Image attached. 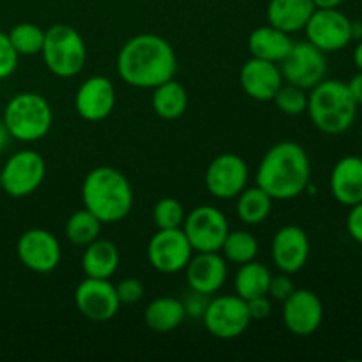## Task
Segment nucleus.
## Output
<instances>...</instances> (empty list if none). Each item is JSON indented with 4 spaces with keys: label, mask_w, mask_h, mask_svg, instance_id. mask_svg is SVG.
<instances>
[{
    "label": "nucleus",
    "mask_w": 362,
    "mask_h": 362,
    "mask_svg": "<svg viewBox=\"0 0 362 362\" xmlns=\"http://www.w3.org/2000/svg\"><path fill=\"white\" fill-rule=\"evenodd\" d=\"M324 320V304L320 297L306 288L293 290L283 300V322L292 334L306 338L315 334Z\"/></svg>",
    "instance_id": "16"
},
{
    "label": "nucleus",
    "mask_w": 362,
    "mask_h": 362,
    "mask_svg": "<svg viewBox=\"0 0 362 362\" xmlns=\"http://www.w3.org/2000/svg\"><path fill=\"white\" fill-rule=\"evenodd\" d=\"M202 320H204L209 334L218 339L239 338L251 324L246 300L237 293L235 296H219L209 300Z\"/></svg>",
    "instance_id": "9"
},
{
    "label": "nucleus",
    "mask_w": 362,
    "mask_h": 362,
    "mask_svg": "<svg viewBox=\"0 0 362 362\" xmlns=\"http://www.w3.org/2000/svg\"><path fill=\"white\" fill-rule=\"evenodd\" d=\"M271 271L264 264L257 260H251L247 264L239 265V271L235 274V293L243 297L244 300L253 299V297L267 296L269 285H271Z\"/></svg>",
    "instance_id": "27"
},
{
    "label": "nucleus",
    "mask_w": 362,
    "mask_h": 362,
    "mask_svg": "<svg viewBox=\"0 0 362 362\" xmlns=\"http://www.w3.org/2000/svg\"><path fill=\"white\" fill-rule=\"evenodd\" d=\"M120 264L119 247L106 239H95L85 246L81 255V269L87 278L110 279L117 272Z\"/></svg>",
    "instance_id": "24"
},
{
    "label": "nucleus",
    "mask_w": 362,
    "mask_h": 362,
    "mask_svg": "<svg viewBox=\"0 0 362 362\" xmlns=\"http://www.w3.org/2000/svg\"><path fill=\"white\" fill-rule=\"evenodd\" d=\"M304 30L311 45L324 53H332L350 45L354 39V21L338 7L315 9Z\"/></svg>",
    "instance_id": "10"
},
{
    "label": "nucleus",
    "mask_w": 362,
    "mask_h": 362,
    "mask_svg": "<svg viewBox=\"0 0 362 362\" xmlns=\"http://www.w3.org/2000/svg\"><path fill=\"white\" fill-rule=\"evenodd\" d=\"M46 177V163L39 152L18 151L11 156L0 172L2 189L13 198L34 193Z\"/></svg>",
    "instance_id": "8"
},
{
    "label": "nucleus",
    "mask_w": 362,
    "mask_h": 362,
    "mask_svg": "<svg viewBox=\"0 0 362 362\" xmlns=\"http://www.w3.org/2000/svg\"><path fill=\"white\" fill-rule=\"evenodd\" d=\"M346 87H349L354 101H356L357 105H362V71H359L356 76H352V80L346 83Z\"/></svg>",
    "instance_id": "40"
},
{
    "label": "nucleus",
    "mask_w": 362,
    "mask_h": 362,
    "mask_svg": "<svg viewBox=\"0 0 362 362\" xmlns=\"http://www.w3.org/2000/svg\"><path fill=\"white\" fill-rule=\"evenodd\" d=\"M354 62H356L357 69L362 71V37H361L359 45L356 46V52H354Z\"/></svg>",
    "instance_id": "43"
},
{
    "label": "nucleus",
    "mask_w": 362,
    "mask_h": 362,
    "mask_svg": "<svg viewBox=\"0 0 362 362\" xmlns=\"http://www.w3.org/2000/svg\"><path fill=\"white\" fill-rule=\"evenodd\" d=\"M186 318L182 300L177 297H158L145 308L144 320L151 331L166 334L179 327Z\"/></svg>",
    "instance_id": "25"
},
{
    "label": "nucleus",
    "mask_w": 362,
    "mask_h": 362,
    "mask_svg": "<svg viewBox=\"0 0 362 362\" xmlns=\"http://www.w3.org/2000/svg\"><path fill=\"white\" fill-rule=\"evenodd\" d=\"M311 165L308 152L297 141H279L262 158L257 186L272 200H293L310 187Z\"/></svg>",
    "instance_id": "2"
},
{
    "label": "nucleus",
    "mask_w": 362,
    "mask_h": 362,
    "mask_svg": "<svg viewBox=\"0 0 362 362\" xmlns=\"http://www.w3.org/2000/svg\"><path fill=\"white\" fill-rule=\"evenodd\" d=\"M272 262L285 274H296L310 258V239L308 233L297 225H286L272 237Z\"/></svg>",
    "instance_id": "19"
},
{
    "label": "nucleus",
    "mask_w": 362,
    "mask_h": 362,
    "mask_svg": "<svg viewBox=\"0 0 362 362\" xmlns=\"http://www.w3.org/2000/svg\"><path fill=\"white\" fill-rule=\"evenodd\" d=\"M293 41L290 34L272 27L271 23L255 28L247 37V48L251 57L279 64L292 48Z\"/></svg>",
    "instance_id": "23"
},
{
    "label": "nucleus",
    "mask_w": 362,
    "mask_h": 362,
    "mask_svg": "<svg viewBox=\"0 0 362 362\" xmlns=\"http://www.w3.org/2000/svg\"><path fill=\"white\" fill-rule=\"evenodd\" d=\"M9 144H11V134H9V131H7L4 120L0 119V154H2L7 147H9Z\"/></svg>",
    "instance_id": "41"
},
{
    "label": "nucleus",
    "mask_w": 362,
    "mask_h": 362,
    "mask_svg": "<svg viewBox=\"0 0 362 362\" xmlns=\"http://www.w3.org/2000/svg\"><path fill=\"white\" fill-rule=\"evenodd\" d=\"M272 103L285 115L297 117L308 110V90L292 83H283L276 92Z\"/></svg>",
    "instance_id": "33"
},
{
    "label": "nucleus",
    "mask_w": 362,
    "mask_h": 362,
    "mask_svg": "<svg viewBox=\"0 0 362 362\" xmlns=\"http://www.w3.org/2000/svg\"><path fill=\"white\" fill-rule=\"evenodd\" d=\"M250 168L237 154H221L211 161L205 172V186L209 193L219 200L237 198L247 187Z\"/></svg>",
    "instance_id": "14"
},
{
    "label": "nucleus",
    "mask_w": 362,
    "mask_h": 362,
    "mask_svg": "<svg viewBox=\"0 0 362 362\" xmlns=\"http://www.w3.org/2000/svg\"><path fill=\"white\" fill-rule=\"evenodd\" d=\"M317 9H334L343 4V0H313Z\"/></svg>",
    "instance_id": "42"
},
{
    "label": "nucleus",
    "mask_w": 362,
    "mask_h": 362,
    "mask_svg": "<svg viewBox=\"0 0 362 362\" xmlns=\"http://www.w3.org/2000/svg\"><path fill=\"white\" fill-rule=\"evenodd\" d=\"M246 306H247V313H250L251 322L265 320V318L272 313V304H271V299H269V296H260V297H253V299H247Z\"/></svg>",
    "instance_id": "38"
},
{
    "label": "nucleus",
    "mask_w": 362,
    "mask_h": 362,
    "mask_svg": "<svg viewBox=\"0 0 362 362\" xmlns=\"http://www.w3.org/2000/svg\"><path fill=\"white\" fill-rule=\"evenodd\" d=\"M184 271L189 290L209 297L223 288L228 276V267L221 251H194Z\"/></svg>",
    "instance_id": "18"
},
{
    "label": "nucleus",
    "mask_w": 362,
    "mask_h": 362,
    "mask_svg": "<svg viewBox=\"0 0 362 362\" xmlns=\"http://www.w3.org/2000/svg\"><path fill=\"white\" fill-rule=\"evenodd\" d=\"M83 207L105 223H119L131 212L134 204L129 179L112 166L90 170L81 184Z\"/></svg>",
    "instance_id": "3"
},
{
    "label": "nucleus",
    "mask_w": 362,
    "mask_h": 362,
    "mask_svg": "<svg viewBox=\"0 0 362 362\" xmlns=\"http://www.w3.org/2000/svg\"><path fill=\"white\" fill-rule=\"evenodd\" d=\"M296 290V285L290 279V274H285L281 272L279 276H272L271 278V285H269V293L272 299L276 300H285L292 296V292Z\"/></svg>",
    "instance_id": "36"
},
{
    "label": "nucleus",
    "mask_w": 362,
    "mask_h": 362,
    "mask_svg": "<svg viewBox=\"0 0 362 362\" xmlns=\"http://www.w3.org/2000/svg\"><path fill=\"white\" fill-rule=\"evenodd\" d=\"M18 59H20V55L11 45L9 35L0 30V80H6L16 71Z\"/></svg>",
    "instance_id": "34"
},
{
    "label": "nucleus",
    "mask_w": 362,
    "mask_h": 362,
    "mask_svg": "<svg viewBox=\"0 0 362 362\" xmlns=\"http://www.w3.org/2000/svg\"><path fill=\"white\" fill-rule=\"evenodd\" d=\"M41 55L49 73L59 78L76 76L87 62L83 37L66 23H57L46 30Z\"/></svg>",
    "instance_id": "6"
},
{
    "label": "nucleus",
    "mask_w": 362,
    "mask_h": 362,
    "mask_svg": "<svg viewBox=\"0 0 362 362\" xmlns=\"http://www.w3.org/2000/svg\"><path fill=\"white\" fill-rule=\"evenodd\" d=\"M239 78L240 87L247 98L260 103L272 101L279 87L285 83L278 64L257 57H251L247 62H244Z\"/></svg>",
    "instance_id": "20"
},
{
    "label": "nucleus",
    "mask_w": 362,
    "mask_h": 362,
    "mask_svg": "<svg viewBox=\"0 0 362 362\" xmlns=\"http://www.w3.org/2000/svg\"><path fill=\"white\" fill-rule=\"evenodd\" d=\"M117 94L110 78L90 76L78 87L74 95V108L78 115L87 122H101L112 115L115 108Z\"/></svg>",
    "instance_id": "17"
},
{
    "label": "nucleus",
    "mask_w": 362,
    "mask_h": 362,
    "mask_svg": "<svg viewBox=\"0 0 362 362\" xmlns=\"http://www.w3.org/2000/svg\"><path fill=\"white\" fill-rule=\"evenodd\" d=\"M285 83L311 90L327 74V59L322 49L310 41L293 42L285 59L278 64Z\"/></svg>",
    "instance_id": "7"
},
{
    "label": "nucleus",
    "mask_w": 362,
    "mask_h": 362,
    "mask_svg": "<svg viewBox=\"0 0 362 362\" xmlns=\"http://www.w3.org/2000/svg\"><path fill=\"white\" fill-rule=\"evenodd\" d=\"M193 253L194 250L182 228L158 230L151 237L147 246L148 264L163 274H175L184 271Z\"/></svg>",
    "instance_id": "12"
},
{
    "label": "nucleus",
    "mask_w": 362,
    "mask_h": 362,
    "mask_svg": "<svg viewBox=\"0 0 362 362\" xmlns=\"http://www.w3.org/2000/svg\"><path fill=\"white\" fill-rule=\"evenodd\" d=\"M101 225L103 223L99 221L98 216L83 207L73 212L66 221V237L74 246L85 247L98 239L101 233Z\"/></svg>",
    "instance_id": "29"
},
{
    "label": "nucleus",
    "mask_w": 362,
    "mask_h": 362,
    "mask_svg": "<svg viewBox=\"0 0 362 362\" xmlns=\"http://www.w3.org/2000/svg\"><path fill=\"white\" fill-rule=\"evenodd\" d=\"M0 189H2V182H0Z\"/></svg>",
    "instance_id": "44"
},
{
    "label": "nucleus",
    "mask_w": 362,
    "mask_h": 362,
    "mask_svg": "<svg viewBox=\"0 0 362 362\" xmlns=\"http://www.w3.org/2000/svg\"><path fill=\"white\" fill-rule=\"evenodd\" d=\"M45 34L39 25L35 23H18L9 30V41L13 48L16 49L18 55L32 57L41 53L42 45H45Z\"/></svg>",
    "instance_id": "31"
},
{
    "label": "nucleus",
    "mask_w": 362,
    "mask_h": 362,
    "mask_svg": "<svg viewBox=\"0 0 362 362\" xmlns=\"http://www.w3.org/2000/svg\"><path fill=\"white\" fill-rule=\"evenodd\" d=\"M361 136H362V126H361Z\"/></svg>",
    "instance_id": "45"
},
{
    "label": "nucleus",
    "mask_w": 362,
    "mask_h": 362,
    "mask_svg": "<svg viewBox=\"0 0 362 362\" xmlns=\"http://www.w3.org/2000/svg\"><path fill=\"white\" fill-rule=\"evenodd\" d=\"M152 219H154V225L158 230L182 228L184 219H186L184 205L180 204L177 198H172V197L161 198V200L154 205Z\"/></svg>",
    "instance_id": "32"
},
{
    "label": "nucleus",
    "mask_w": 362,
    "mask_h": 362,
    "mask_svg": "<svg viewBox=\"0 0 362 362\" xmlns=\"http://www.w3.org/2000/svg\"><path fill=\"white\" fill-rule=\"evenodd\" d=\"M182 230L194 251H221L230 225L218 207L200 205L186 216Z\"/></svg>",
    "instance_id": "11"
},
{
    "label": "nucleus",
    "mask_w": 362,
    "mask_h": 362,
    "mask_svg": "<svg viewBox=\"0 0 362 362\" xmlns=\"http://www.w3.org/2000/svg\"><path fill=\"white\" fill-rule=\"evenodd\" d=\"M74 304L87 320L98 324L110 322L120 310L115 285L110 279L85 278L74 290Z\"/></svg>",
    "instance_id": "15"
},
{
    "label": "nucleus",
    "mask_w": 362,
    "mask_h": 362,
    "mask_svg": "<svg viewBox=\"0 0 362 362\" xmlns=\"http://www.w3.org/2000/svg\"><path fill=\"white\" fill-rule=\"evenodd\" d=\"M117 73L131 87L154 88L175 76L177 55L161 35L138 34L120 48Z\"/></svg>",
    "instance_id": "1"
},
{
    "label": "nucleus",
    "mask_w": 362,
    "mask_h": 362,
    "mask_svg": "<svg viewBox=\"0 0 362 362\" xmlns=\"http://www.w3.org/2000/svg\"><path fill=\"white\" fill-rule=\"evenodd\" d=\"M221 253L225 260L232 262V264H247L251 260H257L258 240L246 230H233V232L230 230L221 246Z\"/></svg>",
    "instance_id": "30"
},
{
    "label": "nucleus",
    "mask_w": 362,
    "mask_h": 362,
    "mask_svg": "<svg viewBox=\"0 0 362 362\" xmlns=\"http://www.w3.org/2000/svg\"><path fill=\"white\" fill-rule=\"evenodd\" d=\"M315 9L313 0H271L267 6V20L272 27L293 34L304 30Z\"/></svg>",
    "instance_id": "22"
},
{
    "label": "nucleus",
    "mask_w": 362,
    "mask_h": 362,
    "mask_svg": "<svg viewBox=\"0 0 362 362\" xmlns=\"http://www.w3.org/2000/svg\"><path fill=\"white\" fill-rule=\"evenodd\" d=\"M346 230L356 243L362 244V202L350 207L346 216Z\"/></svg>",
    "instance_id": "39"
},
{
    "label": "nucleus",
    "mask_w": 362,
    "mask_h": 362,
    "mask_svg": "<svg viewBox=\"0 0 362 362\" xmlns=\"http://www.w3.org/2000/svg\"><path fill=\"white\" fill-rule=\"evenodd\" d=\"M331 193L346 207L362 202V158L345 156L336 163L331 172Z\"/></svg>",
    "instance_id": "21"
},
{
    "label": "nucleus",
    "mask_w": 362,
    "mask_h": 362,
    "mask_svg": "<svg viewBox=\"0 0 362 362\" xmlns=\"http://www.w3.org/2000/svg\"><path fill=\"white\" fill-rule=\"evenodd\" d=\"M346 83L341 80H322L308 94V110L313 126L325 134H341L352 127L357 117Z\"/></svg>",
    "instance_id": "4"
},
{
    "label": "nucleus",
    "mask_w": 362,
    "mask_h": 362,
    "mask_svg": "<svg viewBox=\"0 0 362 362\" xmlns=\"http://www.w3.org/2000/svg\"><path fill=\"white\" fill-rule=\"evenodd\" d=\"M117 297L120 300V306L126 304V306H131V304H136L144 299L145 288L141 285V281H138L136 278H126L122 281H119V285H115Z\"/></svg>",
    "instance_id": "35"
},
{
    "label": "nucleus",
    "mask_w": 362,
    "mask_h": 362,
    "mask_svg": "<svg viewBox=\"0 0 362 362\" xmlns=\"http://www.w3.org/2000/svg\"><path fill=\"white\" fill-rule=\"evenodd\" d=\"M272 197L260 186L246 187L237 197V216L243 223L251 226L262 225L272 211Z\"/></svg>",
    "instance_id": "28"
},
{
    "label": "nucleus",
    "mask_w": 362,
    "mask_h": 362,
    "mask_svg": "<svg viewBox=\"0 0 362 362\" xmlns=\"http://www.w3.org/2000/svg\"><path fill=\"white\" fill-rule=\"evenodd\" d=\"M11 138L20 141H37L53 126V110L48 99L37 92H20L7 103L2 117Z\"/></svg>",
    "instance_id": "5"
},
{
    "label": "nucleus",
    "mask_w": 362,
    "mask_h": 362,
    "mask_svg": "<svg viewBox=\"0 0 362 362\" xmlns=\"http://www.w3.org/2000/svg\"><path fill=\"white\" fill-rule=\"evenodd\" d=\"M152 108L156 115L165 120H175L187 110V92L184 85L172 80L152 88Z\"/></svg>",
    "instance_id": "26"
},
{
    "label": "nucleus",
    "mask_w": 362,
    "mask_h": 362,
    "mask_svg": "<svg viewBox=\"0 0 362 362\" xmlns=\"http://www.w3.org/2000/svg\"><path fill=\"white\" fill-rule=\"evenodd\" d=\"M16 255L28 271L48 274L59 267L62 247L52 232L45 228H30L18 239Z\"/></svg>",
    "instance_id": "13"
},
{
    "label": "nucleus",
    "mask_w": 362,
    "mask_h": 362,
    "mask_svg": "<svg viewBox=\"0 0 362 362\" xmlns=\"http://www.w3.org/2000/svg\"><path fill=\"white\" fill-rule=\"evenodd\" d=\"M209 300H211V299H209V296L191 290L189 296H187L186 299L182 300L184 311H186V317H197V318L204 317L205 310H207Z\"/></svg>",
    "instance_id": "37"
}]
</instances>
